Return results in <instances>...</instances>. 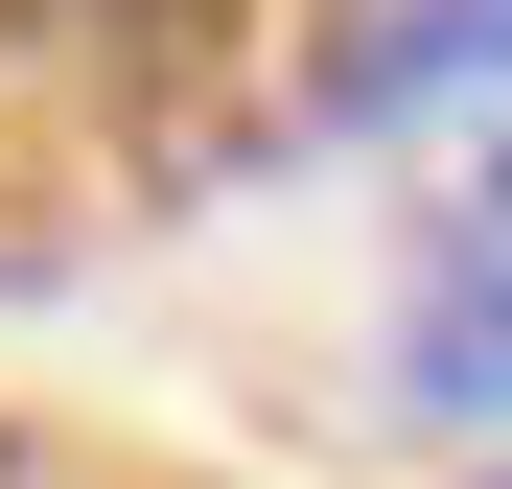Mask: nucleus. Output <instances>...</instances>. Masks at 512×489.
<instances>
[{
	"mask_svg": "<svg viewBox=\"0 0 512 489\" xmlns=\"http://www.w3.org/2000/svg\"><path fill=\"white\" fill-rule=\"evenodd\" d=\"M419 396H466V420H512V233H466V257L419 280Z\"/></svg>",
	"mask_w": 512,
	"mask_h": 489,
	"instance_id": "nucleus-1",
	"label": "nucleus"
},
{
	"mask_svg": "<svg viewBox=\"0 0 512 489\" xmlns=\"http://www.w3.org/2000/svg\"><path fill=\"white\" fill-rule=\"evenodd\" d=\"M443 70H512V0H419V24L373 47V94H443Z\"/></svg>",
	"mask_w": 512,
	"mask_h": 489,
	"instance_id": "nucleus-2",
	"label": "nucleus"
}]
</instances>
